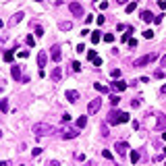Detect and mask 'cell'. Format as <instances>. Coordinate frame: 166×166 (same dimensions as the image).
<instances>
[{"label":"cell","mask_w":166,"mask_h":166,"mask_svg":"<svg viewBox=\"0 0 166 166\" xmlns=\"http://www.w3.org/2000/svg\"><path fill=\"white\" fill-rule=\"evenodd\" d=\"M160 91H162V93H166V85H162V87H160Z\"/></svg>","instance_id":"cell-46"},{"label":"cell","mask_w":166,"mask_h":166,"mask_svg":"<svg viewBox=\"0 0 166 166\" xmlns=\"http://www.w3.org/2000/svg\"><path fill=\"white\" fill-rule=\"evenodd\" d=\"M65 95H67V100H69V102H73V104L79 100V91H75V89H69Z\"/></svg>","instance_id":"cell-10"},{"label":"cell","mask_w":166,"mask_h":166,"mask_svg":"<svg viewBox=\"0 0 166 166\" xmlns=\"http://www.w3.org/2000/svg\"><path fill=\"white\" fill-rule=\"evenodd\" d=\"M46 63H48V54L42 50L40 54H38V67H40V69H44V67H46Z\"/></svg>","instance_id":"cell-9"},{"label":"cell","mask_w":166,"mask_h":166,"mask_svg":"<svg viewBox=\"0 0 166 166\" xmlns=\"http://www.w3.org/2000/svg\"><path fill=\"white\" fill-rule=\"evenodd\" d=\"M23 17H25L23 13H17V15L13 17V19H11V25H17V23H21V21H23Z\"/></svg>","instance_id":"cell-18"},{"label":"cell","mask_w":166,"mask_h":166,"mask_svg":"<svg viewBox=\"0 0 166 166\" xmlns=\"http://www.w3.org/2000/svg\"><path fill=\"white\" fill-rule=\"evenodd\" d=\"M11 73H13V77H15V79H17V81H19V79H23V77H21V67H17V65H15V67H13V71H11Z\"/></svg>","instance_id":"cell-17"},{"label":"cell","mask_w":166,"mask_h":166,"mask_svg":"<svg viewBox=\"0 0 166 166\" xmlns=\"http://www.w3.org/2000/svg\"><path fill=\"white\" fill-rule=\"evenodd\" d=\"M104 21H106V19H104V17H102V15L98 17V19H95V23H98V25H104Z\"/></svg>","instance_id":"cell-35"},{"label":"cell","mask_w":166,"mask_h":166,"mask_svg":"<svg viewBox=\"0 0 166 166\" xmlns=\"http://www.w3.org/2000/svg\"><path fill=\"white\" fill-rule=\"evenodd\" d=\"M110 75H112V79H118V77H120V71H118V69H114Z\"/></svg>","instance_id":"cell-31"},{"label":"cell","mask_w":166,"mask_h":166,"mask_svg":"<svg viewBox=\"0 0 166 166\" xmlns=\"http://www.w3.org/2000/svg\"><path fill=\"white\" fill-rule=\"evenodd\" d=\"M118 102H120V98H118V95H110V104H112V106H118Z\"/></svg>","instance_id":"cell-23"},{"label":"cell","mask_w":166,"mask_h":166,"mask_svg":"<svg viewBox=\"0 0 166 166\" xmlns=\"http://www.w3.org/2000/svg\"><path fill=\"white\" fill-rule=\"evenodd\" d=\"M162 17H164V15H158V17H154V23H162Z\"/></svg>","instance_id":"cell-40"},{"label":"cell","mask_w":166,"mask_h":166,"mask_svg":"<svg viewBox=\"0 0 166 166\" xmlns=\"http://www.w3.org/2000/svg\"><path fill=\"white\" fill-rule=\"evenodd\" d=\"M27 44H29V46H33V44H36V40H33V36H27Z\"/></svg>","instance_id":"cell-36"},{"label":"cell","mask_w":166,"mask_h":166,"mask_svg":"<svg viewBox=\"0 0 166 166\" xmlns=\"http://www.w3.org/2000/svg\"><path fill=\"white\" fill-rule=\"evenodd\" d=\"M69 11H71L75 17H81L83 15V6L79 2H71V4H69Z\"/></svg>","instance_id":"cell-7"},{"label":"cell","mask_w":166,"mask_h":166,"mask_svg":"<svg viewBox=\"0 0 166 166\" xmlns=\"http://www.w3.org/2000/svg\"><path fill=\"white\" fill-rule=\"evenodd\" d=\"M31 154H33V156H40V154H42V147H33Z\"/></svg>","instance_id":"cell-33"},{"label":"cell","mask_w":166,"mask_h":166,"mask_svg":"<svg viewBox=\"0 0 166 166\" xmlns=\"http://www.w3.org/2000/svg\"><path fill=\"white\" fill-rule=\"evenodd\" d=\"M127 150H129V145H127L125 141H118V143H116V152H118V156H127Z\"/></svg>","instance_id":"cell-13"},{"label":"cell","mask_w":166,"mask_h":166,"mask_svg":"<svg viewBox=\"0 0 166 166\" xmlns=\"http://www.w3.org/2000/svg\"><path fill=\"white\" fill-rule=\"evenodd\" d=\"M102 38H104V36H102L100 31H93V33H91V42H93V44H98V42H100Z\"/></svg>","instance_id":"cell-19"},{"label":"cell","mask_w":166,"mask_h":166,"mask_svg":"<svg viewBox=\"0 0 166 166\" xmlns=\"http://www.w3.org/2000/svg\"><path fill=\"white\" fill-rule=\"evenodd\" d=\"M102 156H104V158H106V160H112V154H110L108 150H104V152H102Z\"/></svg>","instance_id":"cell-32"},{"label":"cell","mask_w":166,"mask_h":166,"mask_svg":"<svg viewBox=\"0 0 166 166\" xmlns=\"http://www.w3.org/2000/svg\"><path fill=\"white\" fill-rule=\"evenodd\" d=\"M58 27L63 29V31H71V29H73V23H71V21H60Z\"/></svg>","instance_id":"cell-15"},{"label":"cell","mask_w":166,"mask_h":166,"mask_svg":"<svg viewBox=\"0 0 166 166\" xmlns=\"http://www.w3.org/2000/svg\"><path fill=\"white\" fill-rule=\"evenodd\" d=\"M158 4H160V8H166V0H160Z\"/></svg>","instance_id":"cell-44"},{"label":"cell","mask_w":166,"mask_h":166,"mask_svg":"<svg viewBox=\"0 0 166 166\" xmlns=\"http://www.w3.org/2000/svg\"><path fill=\"white\" fill-rule=\"evenodd\" d=\"M100 8H102V11H104V8H108V2H106V0H102V2H100Z\"/></svg>","instance_id":"cell-39"},{"label":"cell","mask_w":166,"mask_h":166,"mask_svg":"<svg viewBox=\"0 0 166 166\" xmlns=\"http://www.w3.org/2000/svg\"><path fill=\"white\" fill-rule=\"evenodd\" d=\"M50 56H52V60H54V63H60L63 52H60V46H58V44H54V46L50 48Z\"/></svg>","instance_id":"cell-5"},{"label":"cell","mask_w":166,"mask_h":166,"mask_svg":"<svg viewBox=\"0 0 166 166\" xmlns=\"http://www.w3.org/2000/svg\"><path fill=\"white\" fill-rule=\"evenodd\" d=\"M160 65H162V67H166V54H164V56L160 58Z\"/></svg>","instance_id":"cell-43"},{"label":"cell","mask_w":166,"mask_h":166,"mask_svg":"<svg viewBox=\"0 0 166 166\" xmlns=\"http://www.w3.org/2000/svg\"><path fill=\"white\" fill-rule=\"evenodd\" d=\"M19 56H21V58H27V56H29V52H27V50H21V52H19Z\"/></svg>","instance_id":"cell-34"},{"label":"cell","mask_w":166,"mask_h":166,"mask_svg":"<svg viewBox=\"0 0 166 166\" xmlns=\"http://www.w3.org/2000/svg\"><path fill=\"white\" fill-rule=\"evenodd\" d=\"M108 125H120V123H129V114L127 112H120V110H114L112 108L108 112V118H106Z\"/></svg>","instance_id":"cell-1"},{"label":"cell","mask_w":166,"mask_h":166,"mask_svg":"<svg viewBox=\"0 0 166 166\" xmlns=\"http://www.w3.org/2000/svg\"><path fill=\"white\" fill-rule=\"evenodd\" d=\"M129 46L131 48H137V40H129Z\"/></svg>","instance_id":"cell-38"},{"label":"cell","mask_w":166,"mask_h":166,"mask_svg":"<svg viewBox=\"0 0 166 166\" xmlns=\"http://www.w3.org/2000/svg\"><path fill=\"white\" fill-rule=\"evenodd\" d=\"M93 87H95V89H98L100 93H108V87H104V85H100V83H95Z\"/></svg>","instance_id":"cell-22"},{"label":"cell","mask_w":166,"mask_h":166,"mask_svg":"<svg viewBox=\"0 0 166 166\" xmlns=\"http://www.w3.org/2000/svg\"><path fill=\"white\" fill-rule=\"evenodd\" d=\"M50 79H52V83H60V79H63V69L54 67V69L50 71Z\"/></svg>","instance_id":"cell-4"},{"label":"cell","mask_w":166,"mask_h":166,"mask_svg":"<svg viewBox=\"0 0 166 166\" xmlns=\"http://www.w3.org/2000/svg\"><path fill=\"white\" fill-rule=\"evenodd\" d=\"M87 58H89L91 63H93V60L98 58V54H95V50H87Z\"/></svg>","instance_id":"cell-24"},{"label":"cell","mask_w":166,"mask_h":166,"mask_svg":"<svg viewBox=\"0 0 166 166\" xmlns=\"http://www.w3.org/2000/svg\"><path fill=\"white\" fill-rule=\"evenodd\" d=\"M102 137H108V129H106V125L102 127Z\"/></svg>","instance_id":"cell-37"},{"label":"cell","mask_w":166,"mask_h":166,"mask_svg":"<svg viewBox=\"0 0 166 166\" xmlns=\"http://www.w3.org/2000/svg\"><path fill=\"white\" fill-rule=\"evenodd\" d=\"M17 50V48H15ZM15 50H6L4 52V63H13V58H15Z\"/></svg>","instance_id":"cell-16"},{"label":"cell","mask_w":166,"mask_h":166,"mask_svg":"<svg viewBox=\"0 0 166 166\" xmlns=\"http://www.w3.org/2000/svg\"><path fill=\"white\" fill-rule=\"evenodd\" d=\"M116 4H129L127 0H116Z\"/></svg>","instance_id":"cell-45"},{"label":"cell","mask_w":166,"mask_h":166,"mask_svg":"<svg viewBox=\"0 0 166 166\" xmlns=\"http://www.w3.org/2000/svg\"><path fill=\"white\" fill-rule=\"evenodd\" d=\"M156 118H158V123H156V129L164 131V129H166V116H164V114H156Z\"/></svg>","instance_id":"cell-11"},{"label":"cell","mask_w":166,"mask_h":166,"mask_svg":"<svg viewBox=\"0 0 166 166\" xmlns=\"http://www.w3.org/2000/svg\"><path fill=\"white\" fill-rule=\"evenodd\" d=\"M129 160H131V162H133V164H135V162L139 160V152H135V150H133V152H131V154H129Z\"/></svg>","instance_id":"cell-20"},{"label":"cell","mask_w":166,"mask_h":166,"mask_svg":"<svg viewBox=\"0 0 166 166\" xmlns=\"http://www.w3.org/2000/svg\"><path fill=\"white\" fill-rule=\"evenodd\" d=\"M77 135H79V129H65L63 131V137L65 139H75Z\"/></svg>","instance_id":"cell-8"},{"label":"cell","mask_w":166,"mask_h":166,"mask_svg":"<svg viewBox=\"0 0 166 166\" xmlns=\"http://www.w3.org/2000/svg\"><path fill=\"white\" fill-rule=\"evenodd\" d=\"M73 69L75 71H81V63H73Z\"/></svg>","instance_id":"cell-41"},{"label":"cell","mask_w":166,"mask_h":166,"mask_svg":"<svg viewBox=\"0 0 166 166\" xmlns=\"http://www.w3.org/2000/svg\"><path fill=\"white\" fill-rule=\"evenodd\" d=\"M135 6H137L135 2H129V4H127V8H125V11H127V13H133V11H135Z\"/></svg>","instance_id":"cell-27"},{"label":"cell","mask_w":166,"mask_h":166,"mask_svg":"<svg viewBox=\"0 0 166 166\" xmlns=\"http://www.w3.org/2000/svg\"><path fill=\"white\" fill-rule=\"evenodd\" d=\"M36 36H38V38L44 36V27H40V25H38V27H36Z\"/></svg>","instance_id":"cell-29"},{"label":"cell","mask_w":166,"mask_h":166,"mask_svg":"<svg viewBox=\"0 0 166 166\" xmlns=\"http://www.w3.org/2000/svg\"><path fill=\"white\" fill-rule=\"evenodd\" d=\"M33 2H44V0H33Z\"/></svg>","instance_id":"cell-48"},{"label":"cell","mask_w":166,"mask_h":166,"mask_svg":"<svg viewBox=\"0 0 166 166\" xmlns=\"http://www.w3.org/2000/svg\"><path fill=\"white\" fill-rule=\"evenodd\" d=\"M104 42L112 44V42H114V36H112V33H104Z\"/></svg>","instance_id":"cell-25"},{"label":"cell","mask_w":166,"mask_h":166,"mask_svg":"<svg viewBox=\"0 0 166 166\" xmlns=\"http://www.w3.org/2000/svg\"><path fill=\"white\" fill-rule=\"evenodd\" d=\"M143 38H145V40H152V38H154V31H152V29H145V31H143Z\"/></svg>","instance_id":"cell-26"},{"label":"cell","mask_w":166,"mask_h":166,"mask_svg":"<svg viewBox=\"0 0 166 166\" xmlns=\"http://www.w3.org/2000/svg\"><path fill=\"white\" fill-rule=\"evenodd\" d=\"M100 108H102V100H91L89 106H87V112H89V114H95V112H100Z\"/></svg>","instance_id":"cell-6"},{"label":"cell","mask_w":166,"mask_h":166,"mask_svg":"<svg viewBox=\"0 0 166 166\" xmlns=\"http://www.w3.org/2000/svg\"><path fill=\"white\" fill-rule=\"evenodd\" d=\"M0 108H2V112H8V102L2 100V102H0Z\"/></svg>","instance_id":"cell-28"},{"label":"cell","mask_w":166,"mask_h":166,"mask_svg":"<svg viewBox=\"0 0 166 166\" xmlns=\"http://www.w3.org/2000/svg\"><path fill=\"white\" fill-rule=\"evenodd\" d=\"M139 106H141V102H139V100H131V108H139Z\"/></svg>","instance_id":"cell-30"},{"label":"cell","mask_w":166,"mask_h":166,"mask_svg":"<svg viewBox=\"0 0 166 166\" xmlns=\"http://www.w3.org/2000/svg\"><path fill=\"white\" fill-rule=\"evenodd\" d=\"M85 125H87V116H81L79 120H77V127H79V129H83Z\"/></svg>","instance_id":"cell-21"},{"label":"cell","mask_w":166,"mask_h":166,"mask_svg":"<svg viewBox=\"0 0 166 166\" xmlns=\"http://www.w3.org/2000/svg\"><path fill=\"white\" fill-rule=\"evenodd\" d=\"M71 120V114H63V123H69Z\"/></svg>","instance_id":"cell-42"},{"label":"cell","mask_w":166,"mask_h":166,"mask_svg":"<svg viewBox=\"0 0 166 166\" xmlns=\"http://www.w3.org/2000/svg\"><path fill=\"white\" fill-rule=\"evenodd\" d=\"M156 58H158V54H156V52H152V54H145V56H141V58H137L135 63H133V67H145V65L154 63Z\"/></svg>","instance_id":"cell-3"},{"label":"cell","mask_w":166,"mask_h":166,"mask_svg":"<svg viewBox=\"0 0 166 166\" xmlns=\"http://www.w3.org/2000/svg\"><path fill=\"white\" fill-rule=\"evenodd\" d=\"M56 127H52V125H46V123H38V125H33V133H36L38 137H44V135H52V133H56Z\"/></svg>","instance_id":"cell-2"},{"label":"cell","mask_w":166,"mask_h":166,"mask_svg":"<svg viewBox=\"0 0 166 166\" xmlns=\"http://www.w3.org/2000/svg\"><path fill=\"white\" fill-rule=\"evenodd\" d=\"M127 85H129V83H125V81H118V79H114V83H112V89H114V91H123V89H127Z\"/></svg>","instance_id":"cell-12"},{"label":"cell","mask_w":166,"mask_h":166,"mask_svg":"<svg viewBox=\"0 0 166 166\" xmlns=\"http://www.w3.org/2000/svg\"><path fill=\"white\" fill-rule=\"evenodd\" d=\"M141 21H143V23H150V21H154V15H152L150 11H141Z\"/></svg>","instance_id":"cell-14"},{"label":"cell","mask_w":166,"mask_h":166,"mask_svg":"<svg viewBox=\"0 0 166 166\" xmlns=\"http://www.w3.org/2000/svg\"><path fill=\"white\" fill-rule=\"evenodd\" d=\"M162 139H164V141H166V129H164V133H162Z\"/></svg>","instance_id":"cell-47"}]
</instances>
